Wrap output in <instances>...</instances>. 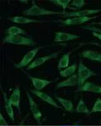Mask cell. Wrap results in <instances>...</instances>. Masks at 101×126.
Returning a JSON list of instances; mask_svg holds the SVG:
<instances>
[{
  "label": "cell",
  "instance_id": "8fae6325",
  "mask_svg": "<svg viewBox=\"0 0 101 126\" xmlns=\"http://www.w3.org/2000/svg\"><path fill=\"white\" fill-rule=\"evenodd\" d=\"M77 92H92V93L101 94V86L91 82L86 81L81 87L78 88Z\"/></svg>",
  "mask_w": 101,
  "mask_h": 126
},
{
  "label": "cell",
  "instance_id": "d6986e66",
  "mask_svg": "<svg viewBox=\"0 0 101 126\" xmlns=\"http://www.w3.org/2000/svg\"><path fill=\"white\" fill-rule=\"evenodd\" d=\"M77 69H78V64L77 63H75L71 66L65 68L63 70L59 71V75L63 78H69L75 75V71Z\"/></svg>",
  "mask_w": 101,
  "mask_h": 126
},
{
  "label": "cell",
  "instance_id": "3957f363",
  "mask_svg": "<svg viewBox=\"0 0 101 126\" xmlns=\"http://www.w3.org/2000/svg\"><path fill=\"white\" fill-rule=\"evenodd\" d=\"M97 74L93 71L90 69L84 64L82 61H80L78 65V86L81 87L89 78L95 76Z\"/></svg>",
  "mask_w": 101,
  "mask_h": 126
},
{
  "label": "cell",
  "instance_id": "7c38bea8",
  "mask_svg": "<svg viewBox=\"0 0 101 126\" xmlns=\"http://www.w3.org/2000/svg\"><path fill=\"white\" fill-rule=\"evenodd\" d=\"M29 78L32 81V85L34 87L35 90L37 91H40L43 90L44 88L46 87L49 84L52 83L53 81L48 80V79H40L38 78L33 77V76H29Z\"/></svg>",
  "mask_w": 101,
  "mask_h": 126
},
{
  "label": "cell",
  "instance_id": "5b68a950",
  "mask_svg": "<svg viewBox=\"0 0 101 126\" xmlns=\"http://www.w3.org/2000/svg\"><path fill=\"white\" fill-rule=\"evenodd\" d=\"M99 17V16H83V17H73L65 19L62 21H59L63 25H79L84 24L92 20H94Z\"/></svg>",
  "mask_w": 101,
  "mask_h": 126
},
{
  "label": "cell",
  "instance_id": "f546056e",
  "mask_svg": "<svg viewBox=\"0 0 101 126\" xmlns=\"http://www.w3.org/2000/svg\"><path fill=\"white\" fill-rule=\"evenodd\" d=\"M73 126H80V125H74Z\"/></svg>",
  "mask_w": 101,
  "mask_h": 126
},
{
  "label": "cell",
  "instance_id": "4dcf8cb0",
  "mask_svg": "<svg viewBox=\"0 0 101 126\" xmlns=\"http://www.w3.org/2000/svg\"></svg>",
  "mask_w": 101,
  "mask_h": 126
},
{
  "label": "cell",
  "instance_id": "ba28073f",
  "mask_svg": "<svg viewBox=\"0 0 101 126\" xmlns=\"http://www.w3.org/2000/svg\"><path fill=\"white\" fill-rule=\"evenodd\" d=\"M101 12V9H85L83 10H79L77 12H69L65 13L62 17L73 18V17H83V16H88V15H92L94 14Z\"/></svg>",
  "mask_w": 101,
  "mask_h": 126
},
{
  "label": "cell",
  "instance_id": "e0dca14e",
  "mask_svg": "<svg viewBox=\"0 0 101 126\" xmlns=\"http://www.w3.org/2000/svg\"><path fill=\"white\" fill-rule=\"evenodd\" d=\"M56 99L58 102V103L65 109L67 112H73L74 111V105L73 102L69 100L63 98L59 97V96H55Z\"/></svg>",
  "mask_w": 101,
  "mask_h": 126
},
{
  "label": "cell",
  "instance_id": "6da1fadb",
  "mask_svg": "<svg viewBox=\"0 0 101 126\" xmlns=\"http://www.w3.org/2000/svg\"><path fill=\"white\" fill-rule=\"evenodd\" d=\"M32 6L29 8L24 10L22 14L25 16H35L42 15H64L67 12H54L52 10H48L46 9L41 8L37 5L34 1H32Z\"/></svg>",
  "mask_w": 101,
  "mask_h": 126
},
{
  "label": "cell",
  "instance_id": "83f0119b",
  "mask_svg": "<svg viewBox=\"0 0 101 126\" xmlns=\"http://www.w3.org/2000/svg\"><path fill=\"white\" fill-rule=\"evenodd\" d=\"M92 35L95 37L97 38V39H99L101 41V33H98V32H92Z\"/></svg>",
  "mask_w": 101,
  "mask_h": 126
},
{
  "label": "cell",
  "instance_id": "52a82bcc",
  "mask_svg": "<svg viewBox=\"0 0 101 126\" xmlns=\"http://www.w3.org/2000/svg\"><path fill=\"white\" fill-rule=\"evenodd\" d=\"M61 52V51L59 50V51L58 52H54V53L51 54L47 55V56H43V57H39V58H37V59H36L29 66H28L27 69V70H30V69L36 68V67H39V66H41V65H42L43 64H44V63L46 61H48L58 57Z\"/></svg>",
  "mask_w": 101,
  "mask_h": 126
},
{
  "label": "cell",
  "instance_id": "ffe728a7",
  "mask_svg": "<svg viewBox=\"0 0 101 126\" xmlns=\"http://www.w3.org/2000/svg\"><path fill=\"white\" fill-rule=\"evenodd\" d=\"M73 50L69 51L67 53L65 54L62 57H61L59 59V63H58V68L59 69H63V68H67L69 66V57H70L71 54H72Z\"/></svg>",
  "mask_w": 101,
  "mask_h": 126
},
{
  "label": "cell",
  "instance_id": "2e32d148",
  "mask_svg": "<svg viewBox=\"0 0 101 126\" xmlns=\"http://www.w3.org/2000/svg\"><path fill=\"white\" fill-rule=\"evenodd\" d=\"M9 101L13 106L15 107L18 110H20V89L19 86H17L14 89L12 94L10 95V97L9 98Z\"/></svg>",
  "mask_w": 101,
  "mask_h": 126
},
{
  "label": "cell",
  "instance_id": "4fadbf2b",
  "mask_svg": "<svg viewBox=\"0 0 101 126\" xmlns=\"http://www.w3.org/2000/svg\"><path fill=\"white\" fill-rule=\"evenodd\" d=\"M81 56L85 59L101 63V53L93 50H84L82 52Z\"/></svg>",
  "mask_w": 101,
  "mask_h": 126
},
{
  "label": "cell",
  "instance_id": "9c48e42d",
  "mask_svg": "<svg viewBox=\"0 0 101 126\" xmlns=\"http://www.w3.org/2000/svg\"><path fill=\"white\" fill-rule=\"evenodd\" d=\"M30 92L31 93H33L34 94H35V96H37L38 98L40 99V100H42V101H44L46 103H48V104L50 105H52V107H54L56 108V109H61V110H62L63 108L62 107L60 106L59 104L56 102V101H54L53 98L50 96H49V94H47L46 93H44V92H40V91H37L35 90H33V89H31L30 90Z\"/></svg>",
  "mask_w": 101,
  "mask_h": 126
},
{
  "label": "cell",
  "instance_id": "9a60e30c",
  "mask_svg": "<svg viewBox=\"0 0 101 126\" xmlns=\"http://www.w3.org/2000/svg\"><path fill=\"white\" fill-rule=\"evenodd\" d=\"M75 86H78V76L77 74L67 78V79H66L65 80L59 82L56 85V88Z\"/></svg>",
  "mask_w": 101,
  "mask_h": 126
},
{
  "label": "cell",
  "instance_id": "277c9868",
  "mask_svg": "<svg viewBox=\"0 0 101 126\" xmlns=\"http://www.w3.org/2000/svg\"><path fill=\"white\" fill-rule=\"evenodd\" d=\"M44 47H43V46H40V47H36V48L29 51L23 56L22 60L20 61L18 63L15 64V67L17 68H22V67H24L25 66H29L34 61L33 59H34V57H35L39 50L42 48H44Z\"/></svg>",
  "mask_w": 101,
  "mask_h": 126
},
{
  "label": "cell",
  "instance_id": "603a6c76",
  "mask_svg": "<svg viewBox=\"0 0 101 126\" xmlns=\"http://www.w3.org/2000/svg\"><path fill=\"white\" fill-rule=\"evenodd\" d=\"M49 2L51 3H53L55 5L61 6L63 10V12H66L65 10L68 7V5L71 3V1L70 0H51Z\"/></svg>",
  "mask_w": 101,
  "mask_h": 126
},
{
  "label": "cell",
  "instance_id": "7402d4cb",
  "mask_svg": "<svg viewBox=\"0 0 101 126\" xmlns=\"http://www.w3.org/2000/svg\"><path fill=\"white\" fill-rule=\"evenodd\" d=\"M6 33H7L8 35H28L25 30L21 29V28L18 27H15V26H12V27H10L8 29H6Z\"/></svg>",
  "mask_w": 101,
  "mask_h": 126
},
{
  "label": "cell",
  "instance_id": "d4e9b609",
  "mask_svg": "<svg viewBox=\"0 0 101 126\" xmlns=\"http://www.w3.org/2000/svg\"><path fill=\"white\" fill-rule=\"evenodd\" d=\"M85 4V1L84 0H73L71 3V6H73L77 9H80L84 7Z\"/></svg>",
  "mask_w": 101,
  "mask_h": 126
},
{
  "label": "cell",
  "instance_id": "484cf974",
  "mask_svg": "<svg viewBox=\"0 0 101 126\" xmlns=\"http://www.w3.org/2000/svg\"><path fill=\"white\" fill-rule=\"evenodd\" d=\"M83 29H85V30H88L92 32H98V33H101V29L99 28L95 27H92V26H85V27H82Z\"/></svg>",
  "mask_w": 101,
  "mask_h": 126
},
{
  "label": "cell",
  "instance_id": "ac0fdd59",
  "mask_svg": "<svg viewBox=\"0 0 101 126\" xmlns=\"http://www.w3.org/2000/svg\"><path fill=\"white\" fill-rule=\"evenodd\" d=\"M3 98H4V108L6 110V112L9 117L12 121L15 120V115H14V110L13 109V105L9 101V98H8L6 93L3 92Z\"/></svg>",
  "mask_w": 101,
  "mask_h": 126
},
{
  "label": "cell",
  "instance_id": "44dd1931",
  "mask_svg": "<svg viewBox=\"0 0 101 126\" xmlns=\"http://www.w3.org/2000/svg\"><path fill=\"white\" fill-rule=\"evenodd\" d=\"M90 110L88 109V107L84 102V99L80 98L79 102L77 104V106L75 109V112L78 113H85V114H89Z\"/></svg>",
  "mask_w": 101,
  "mask_h": 126
},
{
  "label": "cell",
  "instance_id": "8992f818",
  "mask_svg": "<svg viewBox=\"0 0 101 126\" xmlns=\"http://www.w3.org/2000/svg\"><path fill=\"white\" fill-rule=\"evenodd\" d=\"M27 96L28 101H29V107H30L31 113H32L35 120L37 121V122L38 124H40L42 117V112L40 111L38 105L35 103L33 98L30 96V94L28 91H27Z\"/></svg>",
  "mask_w": 101,
  "mask_h": 126
},
{
  "label": "cell",
  "instance_id": "7a4b0ae2",
  "mask_svg": "<svg viewBox=\"0 0 101 126\" xmlns=\"http://www.w3.org/2000/svg\"><path fill=\"white\" fill-rule=\"evenodd\" d=\"M3 42L4 44H11L19 46H34L36 45V42L32 38L29 37H25L22 35H8L3 39Z\"/></svg>",
  "mask_w": 101,
  "mask_h": 126
},
{
  "label": "cell",
  "instance_id": "5bb4252c",
  "mask_svg": "<svg viewBox=\"0 0 101 126\" xmlns=\"http://www.w3.org/2000/svg\"><path fill=\"white\" fill-rule=\"evenodd\" d=\"M11 22L13 23H18V24H29V23H43L44 21L38 20L36 19L29 18L23 16H16L13 17L8 18Z\"/></svg>",
  "mask_w": 101,
  "mask_h": 126
},
{
  "label": "cell",
  "instance_id": "4316f807",
  "mask_svg": "<svg viewBox=\"0 0 101 126\" xmlns=\"http://www.w3.org/2000/svg\"><path fill=\"white\" fill-rule=\"evenodd\" d=\"M0 125L1 126H7L8 125V123L7 122H6V119H4L2 113L0 114Z\"/></svg>",
  "mask_w": 101,
  "mask_h": 126
},
{
  "label": "cell",
  "instance_id": "30bf717a",
  "mask_svg": "<svg viewBox=\"0 0 101 126\" xmlns=\"http://www.w3.org/2000/svg\"><path fill=\"white\" fill-rule=\"evenodd\" d=\"M80 38V36L78 35L62 32H55L54 42L56 43H62V42H67L70 40H77Z\"/></svg>",
  "mask_w": 101,
  "mask_h": 126
},
{
  "label": "cell",
  "instance_id": "cb8c5ba5",
  "mask_svg": "<svg viewBox=\"0 0 101 126\" xmlns=\"http://www.w3.org/2000/svg\"><path fill=\"white\" fill-rule=\"evenodd\" d=\"M96 112H101V98H98L94 103L92 108L90 111V113H96Z\"/></svg>",
  "mask_w": 101,
  "mask_h": 126
},
{
  "label": "cell",
  "instance_id": "f1b7e54d",
  "mask_svg": "<svg viewBox=\"0 0 101 126\" xmlns=\"http://www.w3.org/2000/svg\"><path fill=\"white\" fill-rule=\"evenodd\" d=\"M101 25V21H100V22H92V23H91L90 24L88 25V26H91V25Z\"/></svg>",
  "mask_w": 101,
  "mask_h": 126
}]
</instances>
